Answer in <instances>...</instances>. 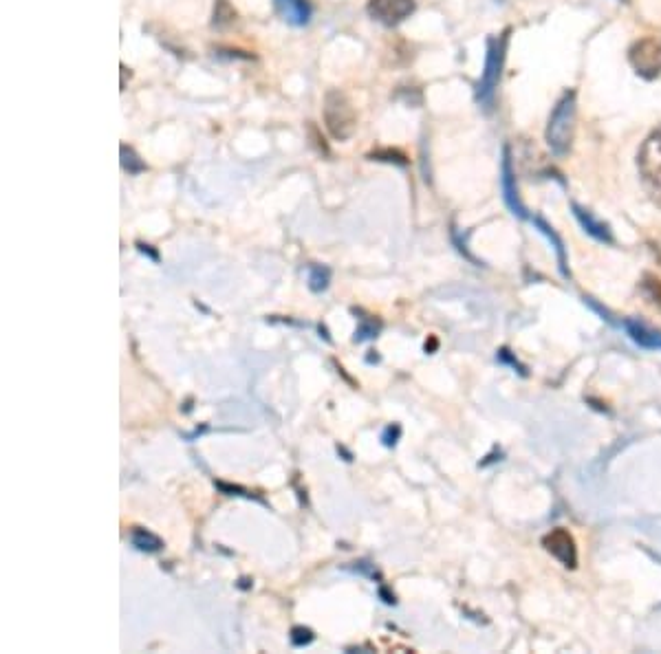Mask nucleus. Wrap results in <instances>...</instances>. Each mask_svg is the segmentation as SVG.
Returning <instances> with one entry per match:
<instances>
[{
  "mask_svg": "<svg viewBox=\"0 0 661 654\" xmlns=\"http://www.w3.org/2000/svg\"><path fill=\"white\" fill-rule=\"evenodd\" d=\"M545 549L558 558L565 566H576V542L569 536L565 529H556L551 531L549 536L545 538Z\"/></svg>",
  "mask_w": 661,
  "mask_h": 654,
  "instance_id": "7",
  "label": "nucleus"
},
{
  "mask_svg": "<svg viewBox=\"0 0 661 654\" xmlns=\"http://www.w3.org/2000/svg\"><path fill=\"white\" fill-rule=\"evenodd\" d=\"M573 210H576L578 221L582 223V227H587V232H589V234H593L595 238H598V241L611 243V232H609V227H606L604 223H600L598 218H593L591 212L582 210V207H578V205H573Z\"/></svg>",
  "mask_w": 661,
  "mask_h": 654,
  "instance_id": "9",
  "label": "nucleus"
},
{
  "mask_svg": "<svg viewBox=\"0 0 661 654\" xmlns=\"http://www.w3.org/2000/svg\"><path fill=\"white\" fill-rule=\"evenodd\" d=\"M236 23V9L227 0H216L214 5V27H230Z\"/></svg>",
  "mask_w": 661,
  "mask_h": 654,
  "instance_id": "14",
  "label": "nucleus"
},
{
  "mask_svg": "<svg viewBox=\"0 0 661 654\" xmlns=\"http://www.w3.org/2000/svg\"><path fill=\"white\" fill-rule=\"evenodd\" d=\"M399 434H402V430H399V425H388V428L382 434V441H384L386 448H393V445L399 439Z\"/></svg>",
  "mask_w": 661,
  "mask_h": 654,
  "instance_id": "18",
  "label": "nucleus"
},
{
  "mask_svg": "<svg viewBox=\"0 0 661 654\" xmlns=\"http://www.w3.org/2000/svg\"><path fill=\"white\" fill-rule=\"evenodd\" d=\"M331 282V269L324 265H311L309 267V289L313 293H322L329 289Z\"/></svg>",
  "mask_w": 661,
  "mask_h": 654,
  "instance_id": "13",
  "label": "nucleus"
},
{
  "mask_svg": "<svg viewBox=\"0 0 661 654\" xmlns=\"http://www.w3.org/2000/svg\"><path fill=\"white\" fill-rule=\"evenodd\" d=\"M316 639V635H313V630L305 628V626H296V628H291V643H294L296 648H305L309 646V643Z\"/></svg>",
  "mask_w": 661,
  "mask_h": 654,
  "instance_id": "16",
  "label": "nucleus"
},
{
  "mask_svg": "<svg viewBox=\"0 0 661 654\" xmlns=\"http://www.w3.org/2000/svg\"><path fill=\"white\" fill-rule=\"evenodd\" d=\"M626 329L631 333L633 340L644 346V348H661V333L650 331L648 326L644 324H637V322H626Z\"/></svg>",
  "mask_w": 661,
  "mask_h": 654,
  "instance_id": "11",
  "label": "nucleus"
},
{
  "mask_svg": "<svg viewBox=\"0 0 661 654\" xmlns=\"http://www.w3.org/2000/svg\"><path fill=\"white\" fill-rule=\"evenodd\" d=\"M274 5L278 16L294 27H305L313 14L309 0H274Z\"/></svg>",
  "mask_w": 661,
  "mask_h": 654,
  "instance_id": "8",
  "label": "nucleus"
},
{
  "mask_svg": "<svg viewBox=\"0 0 661 654\" xmlns=\"http://www.w3.org/2000/svg\"><path fill=\"white\" fill-rule=\"evenodd\" d=\"M373 337H377V329H375V324H368V322H362L360 326H357V331H355V342H364V340H373Z\"/></svg>",
  "mask_w": 661,
  "mask_h": 654,
  "instance_id": "17",
  "label": "nucleus"
},
{
  "mask_svg": "<svg viewBox=\"0 0 661 654\" xmlns=\"http://www.w3.org/2000/svg\"><path fill=\"white\" fill-rule=\"evenodd\" d=\"M216 487H219V489H221V492H225V494H230V496H245V498H256L254 494H249V492H247V489H243V487H236V485H227V483H216Z\"/></svg>",
  "mask_w": 661,
  "mask_h": 654,
  "instance_id": "19",
  "label": "nucleus"
},
{
  "mask_svg": "<svg viewBox=\"0 0 661 654\" xmlns=\"http://www.w3.org/2000/svg\"><path fill=\"white\" fill-rule=\"evenodd\" d=\"M503 183H505V199L509 203L512 210H516V214L523 216V207L518 203V196L514 190V174H512V161H509V150H505V161H503Z\"/></svg>",
  "mask_w": 661,
  "mask_h": 654,
  "instance_id": "12",
  "label": "nucleus"
},
{
  "mask_svg": "<svg viewBox=\"0 0 661 654\" xmlns=\"http://www.w3.org/2000/svg\"><path fill=\"white\" fill-rule=\"evenodd\" d=\"M119 155H122V168L128 174H139V172L146 170V163L135 155V150L130 146L122 144V148H119Z\"/></svg>",
  "mask_w": 661,
  "mask_h": 654,
  "instance_id": "15",
  "label": "nucleus"
},
{
  "mask_svg": "<svg viewBox=\"0 0 661 654\" xmlns=\"http://www.w3.org/2000/svg\"><path fill=\"white\" fill-rule=\"evenodd\" d=\"M628 60H631L637 75L646 80H655L661 75V42L655 38H644L635 42L628 51Z\"/></svg>",
  "mask_w": 661,
  "mask_h": 654,
  "instance_id": "5",
  "label": "nucleus"
},
{
  "mask_svg": "<svg viewBox=\"0 0 661 654\" xmlns=\"http://www.w3.org/2000/svg\"><path fill=\"white\" fill-rule=\"evenodd\" d=\"M637 166L650 201L661 207V126L644 141L637 157Z\"/></svg>",
  "mask_w": 661,
  "mask_h": 654,
  "instance_id": "3",
  "label": "nucleus"
},
{
  "mask_svg": "<svg viewBox=\"0 0 661 654\" xmlns=\"http://www.w3.org/2000/svg\"><path fill=\"white\" fill-rule=\"evenodd\" d=\"M505 49H507V36L494 38L490 42V49H487V60H485V71L483 78L479 82V102L490 108L494 102V93L498 80H501V69L505 62Z\"/></svg>",
  "mask_w": 661,
  "mask_h": 654,
  "instance_id": "4",
  "label": "nucleus"
},
{
  "mask_svg": "<svg viewBox=\"0 0 661 654\" xmlns=\"http://www.w3.org/2000/svg\"><path fill=\"white\" fill-rule=\"evenodd\" d=\"M322 117H324V126H327L329 135L335 141L349 139L357 126V115L351 100L338 89H333L324 95Z\"/></svg>",
  "mask_w": 661,
  "mask_h": 654,
  "instance_id": "2",
  "label": "nucleus"
},
{
  "mask_svg": "<svg viewBox=\"0 0 661 654\" xmlns=\"http://www.w3.org/2000/svg\"><path fill=\"white\" fill-rule=\"evenodd\" d=\"M417 3L415 0H368V14L375 18L377 23H382L386 27H395L399 23H404L410 14L415 12Z\"/></svg>",
  "mask_w": 661,
  "mask_h": 654,
  "instance_id": "6",
  "label": "nucleus"
},
{
  "mask_svg": "<svg viewBox=\"0 0 661 654\" xmlns=\"http://www.w3.org/2000/svg\"><path fill=\"white\" fill-rule=\"evenodd\" d=\"M576 117H578L576 93L569 91L560 97V102L556 104L554 113H551L547 126V144L556 155H567L569 152L573 135H576Z\"/></svg>",
  "mask_w": 661,
  "mask_h": 654,
  "instance_id": "1",
  "label": "nucleus"
},
{
  "mask_svg": "<svg viewBox=\"0 0 661 654\" xmlns=\"http://www.w3.org/2000/svg\"><path fill=\"white\" fill-rule=\"evenodd\" d=\"M139 247V252L146 254L150 260H153V263H159V254L155 252V249H150V245H144V243H137Z\"/></svg>",
  "mask_w": 661,
  "mask_h": 654,
  "instance_id": "20",
  "label": "nucleus"
},
{
  "mask_svg": "<svg viewBox=\"0 0 661 654\" xmlns=\"http://www.w3.org/2000/svg\"><path fill=\"white\" fill-rule=\"evenodd\" d=\"M130 542H133V547L137 551H144V553H157L164 549V540L146 529H133V533H130Z\"/></svg>",
  "mask_w": 661,
  "mask_h": 654,
  "instance_id": "10",
  "label": "nucleus"
}]
</instances>
